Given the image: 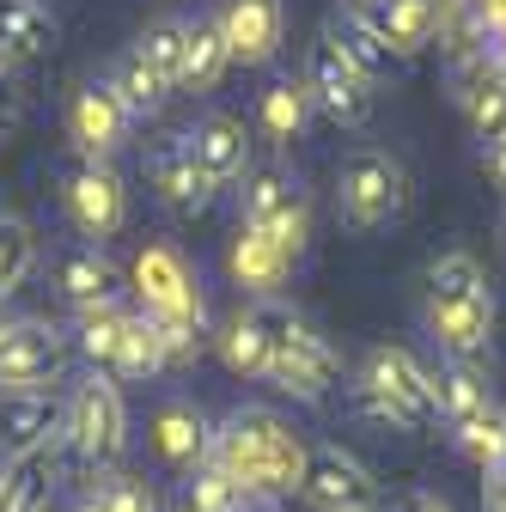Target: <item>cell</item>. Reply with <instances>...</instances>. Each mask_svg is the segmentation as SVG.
<instances>
[{"mask_svg": "<svg viewBox=\"0 0 506 512\" xmlns=\"http://www.w3.org/2000/svg\"><path fill=\"white\" fill-rule=\"evenodd\" d=\"M74 512H104V506H98V488H92V494H86V500H80Z\"/></svg>", "mask_w": 506, "mask_h": 512, "instance_id": "41", "label": "cell"}, {"mask_svg": "<svg viewBox=\"0 0 506 512\" xmlns=\"http://www.w3.org/2000/svg\"><path fill=\"white\" fill-rule=\"evenodd\" d=\"M129 110H122V98L110 92V80L104 86H80L74 92V110H68V128H74V141H80V153L86 159H104V153H116L122 141H129Z\"/></svg>", "mask_w": 506, "mask_h": 512, "instance_id": "15", "label": "cell"}, {"mask_svg": "<svg viewBox=\"0 0 506 512\" xmlns=\"http://www.w3.org/2000/svg\"><path fill=\"white\" fill-rule=\"evenodd\" d=\"M250 232H263L269 244H281L293 263H299V250L311 238V208H305V189L287 177V171H257L244 183V220Z\"/></svg>", "mask_w": 506, "mask_h": 512, "instance_id": "9", "label": "cell"}, {"mask_svg": "<svg viewBox=\"0 0 506 512\" xmlns=\"http://www.w3.org/2000/svg\"><path fill=\"white\" fill-rule=\"evenodd\" d=\"M226 269H232V281H238L244 293L269 299V293H281V287H287V275H293V256H287L281 244H269L263 232L238 226V238H232V250H226Z\"/></svg>", "mask_w": 506, "mask_h": 512, "instance_id": "18", "label": "cell"}, {"mask_svg": "<svg viewBox=\"0 0 506 512\" xmlns=\"http://www.w3.org/2000/svg\"><path fill=\"white\" fill-rule=\"evenodd\" d=\"M433 397H439V415L458 427V421H470V415H482V409H488V384H482V372H476V366L452 360L446 372L433 378Z\"/></svg>", "mask_w": 506, "mask_h": 512, "instance_id": "29", "label": "cell"}, {"mask_svg": "<svg viewBox=\"0 0 506 512\" xmlns=\"http://www.w3.org/2000/svg\"><path fill=\"white\" fill-rule=\"evenodd\" d=\"M68 366V336L43 317H13L0 324V397L7 391H49Z\"/></svg>", "mask_w": 506, "mask_h": 512, "instance_id": "8", "label": "cell"}, {"mask_svg": "<svg viewBox=\"0 0 506 512\" xmlns=\"http://www.w3.org/2000/svg\"><path fill=\"white\" fill-rule=\"evenodd\" d=\"M122 330H129V311H116V305H98V311H80V354H92L98 366H116V348H122Z\"/></svg>", "mask_w": 506, "mask_h": 512, "instance_id": "33", "label": "cell"}, {"mask_svg": "<svg viewBox=\"0 0 506 512\" xmlns=\"http://www.w3.org/2000/svg\"><path fill=\"white\" fill-rule=\"evenodd\" d=\"M409 202H415V183H409L403 159L378 153V147L354 153V159L342 165V177H336V208H342V220H348L354 232H372V226L403 220Z\"/></svg>", "mask_w": 506, "mask_h": 512, "instance_id": "4", "label": "cell"}, {"mask_svg": "<svg viewBox=\"0 0 506 512\" xmlns=\"http://www.w3.org/2000/svg\"><path fill=\"white\" fill-rule=\"evenodd\" d=\"M0 482H7V458H0Z\"/></svg>", "mask_w": 506, "mask_h": 512, "instance_id": "42", "label": "cell"}, {"mask_svg": "<svg viewBox=\"0 0 506 512\" xmlns=\"http://www.w3.org/2000/svg\"><path fill=\"white\" fill-rule=\"evenodd\" d=\"M482 165H488V177H494V183L506 189V135H494V141H488V153H482Z\"/></svg>", "mask_w": 506, "mask_h": 512, "instance_id": "39", "label": "cell"}, {"mask_svg": "<svg viewBox=\"0 0 506 512\" xmlns=\"http://www.w3.org/2000/svg\"><path fill=\"white\" fill-rule=\"evenodd\" d=\"M250 500L257 494H250L244 482H232L220 464H202V470H189L177 512H250Z\"/></svg>", "mask_w": 506, "mask_h": 512, "instance_id": "24", "label": "cell"}, {"mask_svg": "<svg viewBox=\"0 0 506 512\" xmlns=\"http://www.w3.org/2000/svg\"><path fill=\"white\" fill-rule=\"evenodd\" d=\"M165 366V342H159V330L147 324V317L135 311L129 317V330H122V348H116V378H153Z\"/></svg>", "mask_w": 506, "mask_h": 512, "instance_id": "32", "label": "cell"}, {"mask_svg": "<svg viewBox=\"0 0 506 512\" xmlns=\"http://www.w3.org/2000/svg\"><path fill=\"white\" fill-rule=\"evenodd\" d=\"M110 92L122 98V110L129 116H153L165 98H171V86L141 61V49H129V55H116V68H110Z\"/></svg>", "mask_w": 506, "mask_h": 512, "instance_id": "25", "label": "cell"}, {"mask_svg": "<svg viewBox=\"0 0 506 512\" xmlns=\"http://www.w3.org/2000/svg\"><path fill=\"white\" fill-rule=\"evenodd\" d=\"M135 299H141V317L165 342V366L189 360L202 348V293H196V275H189V263L171 244H147L135 256Z\"/></svg>", "mask_w": 506, "mask_h": 512, "instance_id": "3", "label": "cell"}, {"mask_svg": "<svg viewBox=\"0 0 506 512\" xmlns=\"http://www.w3.org/2000/svg\"><path fill=\"white\" fill-rule=\"evenodd\" d=\"M305 92L330 122H366L372 116V80L348 61V49L336 43V31H324L311 43V74H305Z\"/></svg>", "mask_w": 506, "mask_h": 512, "instance_id": "10", "label": "cell"}, {"mask_svg": "<svg viewBox=\"0 0 506 512\" xmlns=\"http://www.w3.org/2000/svg\"><path fill=\"white\" fill-rule=\"evenodd\" d=\"M336 43L348 49V61H354V68H360L366 80H372V74H385L391 61H397V49H391L385 37H378V25H372L366 13H354V19H348V25L336 31Z\"/></svg>", "mask_w": 506, "mask_h": 512, "instance_id": "34", "label": "cell"}, {"mask_svg": "<svg viewBox=\"0 0 506 512\" xmlns=\"http://www.w3.org/2000/svg\"><path fill=\"white\" fill-rule=\"evenodd\" d=\"M37 269V232L13 214H0V299H13Z\"/></svg>", "mask_w": 506, "mask_h": 512, "instance_id": "30", "label": "cell"}, {"mask_svg": "<svg viewBox=\"0 0 506 512\" xmlns=\"http://www.w3.org/2000/svg\"><path fill=\"white\" fill-rule=\"evenodd\" d=\"M281 31H287L281 0H226L220 7V37L232 61H269L281 49Z\"/></svg>", "mask_w": 506, "mask_h": 512, "instance_id": "16", "label": "cell"}, {"mask_svg": "<svg viewBox=\"0 0 506 512\" xmlns=\"http://www.w3.org/2000/svg\"><path fill=\"white\" fill-rule=\"evenodd\" d=\"M98 506L104 512H159V500H153V488L141 476H110L98 488Z\"/></svg>", "mask_w": 506, "mask_h": 512, "instance_id": "37", "label": "cell"}, {"mask_svg": "<svg viewBox=\"0 0 506 512\" xmlns=\"http://www.w3.org/2000/svg\"><path fill=\"white\" fill-rule=\"evenodd\" d=\"M458 445L476 458V464H500L506 458V415L488 403L482 415H470V421H458Z\"/></svg>", "mask_w": 506, "mask_h": 512, "instance_id": "35", "label": "cell"}, {"mask_svg": "<svg viewBox=\"0 0 506 512\" xmlns=\"http://www.w3.org/2000/svg\"><path fill=\"white\" fill-rule=\"evenodd\" d=\"M226 68H232V49L220 37V19H196L189 37H183V86L208 92V86H220Z\"/></svg>", "mask_w": 506, "mask_h": 512, "instance_id": "23", "label": "cell"}, {"mask_svg": "<svg viewBox=\"0 0 506 512\" xmlns=\"http://www.w3.org/2000/svg\"><path fill=\"white\" fill-rule=\"evenodd\" d=\"M500 500H506V476H500Z\"/></svg>", "mask_w": 506, "mask_h": 512, "instance_id": "43", "label": "cell"}, {"mask_svg": "<svg viewBox=\"0 0 506 512\" xmlns=\"http://www.w3.org/2000/svg\"><path fill=\"white\" fill-rule=\"evenodd\" d=\"M68 214H74V226L86 238H110V232H122V220H129V189H122V177L104 159H86L68 177Z\"/></svg>", "mask_w": 506, "mask_h": 512, "instance_id": "12", "label": "cell"}, {"mask_svg": "<svg viewBox=\"0 0 506 512\" xmlns=\"http://www.w3.org/2000/svg\"><path fill=\"white\" fill-rule=\"evenodd\" d=\"M147 183L159 189V202L177 208V214H202V208L214 202V189H220V183L196 165V153H189L183 135H165V141L147 153Z\"/></svg>", "mask_w": 506, "mask_h": 512, "instance_id": "13", "label": "cell"}, {"mask_svg": "<svg viewBox=\"0 0 506 512\" xmlns=\"http://www.w3.org/2000/svg\"><path fill=\"white\" fill-rule=\"evenodd\" d=\"M55 43V19L43 0H0V61H37Z\"/></svg>", "mask_w": 506, "mask_h": 512, "instance_id": "21", "label": "cell"}, {"mask_svg": "<svg viewBox=\"0 0 506 512\" xmlns=\"http://www.w3.org/2000/svg\"><path fill=\"white\" fill-rule=\"evenodd\" d=\"M61 439H68L74 458H86V464H110V458L122 452V439H129V409H122L116 378L92 372V378L74 384L68 421H61Z\"/></svg>", "mask_w": 506, "mask_h": 512, "instance_id": "7", "label": "cell"}, {"mask_svg": "<svg viewBox=\"0 0 506 512\" xmlns=\"http://www.w3.org/2000/svg\"><path fill=\"white\" fill-rule=\"evenodd\" d=\"M305 458L311 452L299 445V433L263 409H238L214 433V452H208V464H220L250 494H293L305 482Z\"/></svg>", "mask_w": 506, "mask_h": 512, "instance_id": "1", "label": "cell"}, {"mask_svg": "<svg viewBox=\"0 0 506 512\" xmlns=\"http://www.w3.org/2000/svg\"><path fill=\"white\" fill-rule=\"evenodd\" d=\"M470 122H476L482 141L506 135V86H500V80H482V86L470 92Z\"/></svg>", "mask_w": 506, "mask_h": 512, "instance_id": "36", "label": "cell"}, {"mask_svg": "<svg viewBox=\"0 0 506 512\" xmlns=\"http://www.w3.org/2000/svg\"><path fill=\"white\" fill-rule=\"evenodd\" d=\"M305 122H311V92H305V80H281V86L263 92V135H269L275 147H293V141L305 135Z\"/></svg>", "mask_w": 506, "mask_h": 512, "instance_id": "26", "label": "cell"}, {"mask_svg": "<svg viewBox=\"0 0 506 512\" xmlns=\"http://www.w3.org/2000/svg\"><path fill=\"white\" fill-rule=\"evenodd\" d=\"M153 445H159V458L177 464V470H202L208 452H214V427L202 409H189V403H165L153 415Z\"/></svg>", "mask_w": 506, "mask_h": 512, "instance_id": "19", "label": "cell"}, {"mask_svg": "<svg viewBox=\"0 0 506 512\" xmlns=\"http://www.w3.org/2000/svg\"><path fill=\"white\" fill-rule=\"evenodd\" d=\"M263 324H269V366H263L269 384H281V391H293V397H324L342 378V354L311 324L281 317V311H263Z\"/></svg>", "mask_w": 506, "mask_h": 512, "instance_id": "5", "label": "cell"}, {"mask_svg": "<svg viewBox=\"0 0 506 512\" xmlns=\"http://www.w3.org/2000/svg\"><path fill=\"white\" fill-rule=\"evenodd\" d=\"M366 19L378 25V37H385L397 55L427 49L433 31H439V7H433V0H378V13H366Z\"/></svg>", "mask_w": 506, "mask_h": 512, "instance_id": "22", "label": "cell"}, {"mask_svg": "<svg viewBox=\"0 0 506 512\" xmlns=\"http://www.w3.org/2000/svg\"><path fill=\"white\" fill-rule=\"evenodd\" d=\"M403 512H452V506L439 500V494H409V500H403Z\"/></svg>", "mask_w": 506, "mask_h": 512, "instance_id": "40", "label": "cell"}, {"mask_svg": "<svg viewBox=\"0 0 506 512\" xmlns=\"http://www.w3.org/2000/svg\"><path fill=\"white\" fill-rule=\"evenodd\" d=\"M183 37H189V19H153L141 37H135V49H141V61L177 92L183 86Z\"/></svg>", "mask_w": 506, "mask_h": 512, "instance_id": "28", "label": "cell"}, {"mask_svg": "<svg viewBox=\"0 0 506 512\" xmlns=\"http://www.w3.org/2000/svg\"><path fill=\"white\" fill-rule=\"evenodd\" d=\"M19 122V92H13V80H7V61H0V135Z\"/></svg>", "mask_w": 506, "mask_h": 512, "instance_id": "38", "label": "cell"}, {"mask_svg": "<svg viewBox=\"0 0 506 512\" xmlns=\"http://www.w3.org/2000/svg\"><path fill=\"white\" fill-rule=\"evenodd\" d=\"M427 330L464 366H476L488 354V342H494V293L482 281L476 256L452 250V256H439L427 269Z\"/></svg>", "mask_w": 506, "mask_h": 512, "instance_id": "2", "label": "cell"}, {"mask_svg": "<svg viewBox=\"0 0 506 512\" xmlns=\"http://www.w3.org/2000/svg\"><path fill=\"white\" fill-rule=\"evenodd\" d=\"M360 397L397 421V427H427L439 421V397H433V372L415 366V354L403 348H372L366 366H360Z\"/></svg>", "mask_w": 506, "mask_h": 512, "instance_id": "6", "label": "cell"}, {"mask_svg": "<svg viewBox=\"0 0 506 512\" xmlns=\"http://www.w3.org/2000/svg\"><path fill=\"white\" fill-rule=\"evenodd\" d=\"M49 464L43 458H13L0 482V512H49Z\"/></svg>", "mask_w": 506, "mask_h": 512, "instance_id": "31", "label": "cell"}, {"mask_svg": "<svg viewBox=\"0 0 506 512\" xmlns=\"http://www.w3.org/2000/svg\"><path fill=\"white\" fill-rule=\"evenodd\" d=\"M55 281H61V293H68L80 311L116 305V287H122L116 263H110L98 244H68V250H61V256H55Z\"/></svg>", "mask_w": 506, "mask_h": 512, "instance_id": "17", "label": "cell"}, {"mask_svg": "<svg viewBox=\"0 0 506 512\" xmlns=\"http://www.w3.org/2000/svg\"><path fill=\"white\" fill-rule=\"evenodd\" d=\"M220 360L232 372L263 378V366H269V324H263V311H244V317H232V324L220 330Z\"/></svg>", "mask_w": 506, "mask_h": 512, "instance_id": "27", "label": "cell"}, {"mask_svg": "<svg viewBox=\"0 0 506 512\" xmlns=\"http://www.w3.org/2000/svg\"><path fill=\"white\" fill-rule=\"evenodd\" d=\"M299 494H305V506H318V512H372V494H378V488H372V476H366L348 452L324 445V452L305 458Z\"/></svg>", "mask_w": 506, "mask_h": 512, "instance_id": "11", "label": "cell"}, {"mask_svg": "<svg viewBox=\"0 0 506 512\" xmlns=\"http://www.w3.org/2000/svg\"><path fill=\"white\" fill-rule=\"evenodd\" d=\"M61 421H68V403H55L49 391H7L0 397V445L13 458H37L61 433Z\"/></svg>", "mask_w": 506, "mask_h": 512, "instance_id": "14", "label": "cell"}, {"mask_svg": "<svg viewBox=\"0 0 506 512\" xmlns=\"http://www.w3.org/2000/svg\"><path fill=\"white\" fill-rule=\"evenodd\" d=\"M183 141H189L196 165H202L214 183H232V177H244V165H250V135H244L238 116H202Z\"/></svg>", "mask_w": 506, "mask_h": 512, "instance_id": "20", "label": "cell"}]
</instances>
